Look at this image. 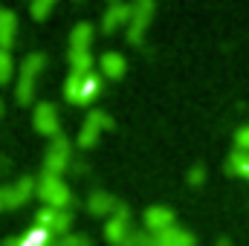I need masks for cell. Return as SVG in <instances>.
I'll return each mask as SVG.
<instances>
[{
    "instance_id": "obj_1",
    "label": "cell",
    "mask_w": 249,
    "mask_h": 246,
    "mask_svg": "<svg viewBox=\"0 0 249 246\" xmlns=\"http://www.w3.org/2000/svg\"><path fill=\"white\" fill-rule=\"evenodd\" d=\"M102 93V78L96 72H70L67 81H64V99L70 105H90L96 96Z\"/></svg>"
},
{
    "instance_id": "obj_2",
    "label": "cell",
    "mask_w": 249,
    "mask_h": 246,
    "mask_svg": "<svg viewBox=\"0 0 249 246\" xmlns=\"http://www.w3.org/2000/svg\"><path fill=\"white\" fill-rule=\"evenodd\" d=\"M44 67H47V55H44V53H29V55L23 58L20 75H18V90H15V96H18L20 105H29V102H32L35 84H38V75H41Z\"/></svg>"
},
{
    "instance_id": "obj_3",
    "label": "cell",
    "mask_w": 249,
    "mask_h": 246,
    "mask_svg": "<svg viewBox=\"0 0 249 246\" xmlns=\"http://www.w3.org/2000/svg\"><path fill=\"white\" fill-rule=\"evenodd\" d=\"M67 168H72V142L70 136L58 133L55 139H50V148L44 154V174L61 177Z\"/></svg>"
},
{
    "instance_id": "obj_4",
    "label": "cell",
    "mask_w": 249,
    "mask_h": 246,
    "mask_svg": "<svg viewBox=\"0 0 249 246\" xmlns=\"http://www.w3.org/2000/svg\"><path fill=\"white\" fill-rule=\"evenodd\" d=\"M38 197H41L44 206H50V209H67V206L72 203L70 185L64 183L61 177H53V174H41V177H38Z\"/></svg>"
},
{
    "instance_id": "obj_5",
    "label": "cell",
    "mask_w": 249,
    "mask_h": 246,
    "mask_svg": "<svg viewBox=\"0 0 249 246\" xmlns=\"http://www.w3.org/2000/svg\"><path fill=\"white\" fill-rule=\"evenodd\" d=\"M35 226L44 229V232L53 235V238H64V235H70L72 211H70V209H50V206H44V209L35 214Z\"/></svg>"
},
{
    "instance_id": "obj_6",
    "label": "cell",
    "mask_w": 249,
    "mask_h": 246,
    "mask_svg": "<svg viewBox=\"0 0 249 246\" xmlns=\"http://www.w3.org/2000/svg\"><path fill=\"white\" fill-rule=\"evenodd\" d=\"M113 127V119L105 113V110H93V113H87V119L84 124L78 127V136H75V145L81 148V151H87V148H93L96 142H99V136H102V130H110Z\"/></svg>"
},
{
    "instance_id": "obj_7",
    "label": "cell",
    "mask_w": 249,
    "mask_h": 246,
    "mask_svg": "<svg viewBox=\"0 0 249 246\" xmlns=\"http://www.w3.org/2000/svg\"><path fill=\"white\" fill-rule=\"evenodd\" d=\"M32 124H35L38 133L55 139V136L61 133V116H58V107H55L53 102H38L35 110H32Z\"/></svg>"
},
{
    "instance_id": "obj_8",
    "label": "cell",
    "mask_w": 249,
    "mask_h": 246,
    "mask_svg": "<svg viewBox=\"0 0 249 246\" xmlns=\"http://www.w3.org/2000/svg\"><path fill=\"white\" fill-rule=\"evenodd\" d=\"M32 194H38V180L35 177H18L9 185H3V200L6 209H20Z\"/></svg>"
},
{
    "instance_id": "obj_9",
    "label": "cell",
    "mask_w": 249,
    "mask_h": 246,
    "mask_svg": "<svg viewBox=\"0 0 249 246\" xmlns=\"http://www.w3.org/2000/svg\"><path fill=\"white\" fill-rule=\"evenodd\" d=\"M130 235H133V229H130V211H127L124 203H119V209H116V211L110 214V220L105 223V238L113 246H122Z\"/></svg>"
},
{
    "instance_id": "obj_10",
    "label": "cell",
    "mask_w": 249,
    "mask_h": 246,
    "mask_svg": "<svg viewBox=\"0 0 249 246\" xmlns=\"http://www.w3.org/2000/svg\"><path fill=\"white\" fill-rule=\"evenodd\" d=\"M154 12H157V6H154L151 0H139V3H133V18H130L127 32H124L130 44H142V35H145V29H148Z\"/></svg>"
},
{
    "instance_id": "obj_11",
    "label": "cell",
    "mask_w": 249,
    "mask_h": 246,
    "mask_svg": "<svg viewBox=\"0 0 249 246\" xmlns=\"http://www.w3.org/2000/svg\"><path fill=\"white\" fill-rule=\"evenodd\" d=\"M142 223H145V232L151 235H160V232H168L174 223V211L168 206H148L145 214H142Z\"/></svg>"
},
{
    "instance_id": "obj_12",
    "label": "cell",
    "mask_w": 249,
    "mask_h": 246,
    "mask_svg": "<svg viewBox=\"0 0 249 246\" xmlns=\"http://www.w3.org/2000/svg\"><path fill=\"white\" fill-rule=\"evenodd\" d=\"M130 18H133V6L113 0V3L105 9V15H102V32H105V35H110L116 26H127V23H130Z\"/></svg>"
},
{
    "instance_id": "obj_13",
    "label": "cell",
    "mask_w": 249,
    "mask_h": 246,
    "mask_svg": "<svg viewBox=\"0 0 249 246\" xmlns=\"http://www.w3.org/2000/svg\"><path fill=\"white\" fill-rule=\"evenodd\" d=\"M116 209H119V200H116L110 191H102V188L90 191V197H87V211H90L93 217H105V214H113Z\"/></svg>"
},
{
    "instance_id": "obj_14",
    "label": "cell",
    "mask_w": 249,
    "mask_h": 246,
    "mask_svg": "<svg viewBox=\"0 0 249 246\" xmlns=\"http://www.w3.org/2000/svg\"><path fill=\"white\" fill-rule=\"evenodd\" d=\"M18 38V15L12 9H0V50L12 53Z\"/></svg>"
},
{
    "instance_id": "obj_15",
    "label": "cell",
    "mask_w": 249,
    "mask_h": 246,
    "mask_svg": "<svg viewBox=\"0 0 249 246\" xmlns=\"http://www.w3.org/2000/svg\"><path fill=\"white\" fill-rule=\"evenodd\" d=\"M55 241L53 235H47L44 229H38V226H29L20 238H9V241H3L0 246H50Z\"/></svg>"
},
{
    "instance_id": "obj_16",
    "label": "cell",
    "mask_w": 249,
    "mask_h": 246,
    "mask_svg": "<svg viewBox=\"0 0 249 246\" xmlns=\"http://www.w3.org/2000/svg\"><path fill=\"white\" fill-rule=\"evenodd\" d=\"M154 244L157 246H194V235L183 229V226H171L168 232H160V235H154Z\"/></svg>"
},
{
    "instance_id": "obj_17",
    "label": "cell",
    "mask_w": 249,
    "mask_h": 246,
    "mask_svg": "<svg viewBox=\"0 0 249 246\" xmlns=\"http://www.w3.org/2000/svg\"><path fill=\"white\" fill-rule=\"evenodd\" d=\"M99 70H102V78H122L124 70H127V61H124V55L110 50V53H102Z\"/></svg>"
},
{
    "instance_id": "obj_18",
    "label": "cell",
    "mask_w": 249,
    "mask_h": 246,
    "mask_svg": "<svg viewBox=\"0 0 249 246\" xmlns=\"http://www.w3.org/2000/svg\"><path fill=\"white\" fill-rule=\"evenodd\" d=\"M93 44V26L87 20H78L70 32V50H90Z\"/></svg>"
},
{
    "instance_id": "obj_19",
    "label": "cell",
    "mask_w": 249,
    "mask_h": 246,
    "mask_svg": "<svg viewBox=\"0 0 249 246\" xmlns=\"http://www.w3.org/2000/svg\"><path fill=\"white\" fill-rule=\"evenodd\" d=\"M67 58H70V72H81V75L93 72V55H90V50H70Z\"/></svg>"
},
{
    "instance_id": "obj_20",
    "label": "cell",
    "mask_w": 249,
    "mask_h": 246,
    "mask_svg": "<svg viewBox=\"0 0 249 246\" xmlns=\"http://www.w3.org/2000/svg\"><path fill=\"white\" fill-rule=\"evenodd\" d=\"M226 171L235 174V177H244L249 180V154L247 151H232L229 159H226Z\"/></svg>"
},
{
    "instance_id": "obj_21",
    "label": "cell",
    "mask_w": 249,
    "mask_h": 246,
    "mask_svg": "<svg viewBox=\"0 0 249 246\" xmlns=\"http://www.w3.org/2000/svg\"><path fill=\"white\" fill-rule=\"evenodd\" d=\"M15 75V61H12V53L0 50V84H9Z\"/></svg>"
},
{
    "instance_id": "obj_22",
    "label": "cell",
    "mask_w": 249,
    "mask_h": 246,
    "mask_svg": "<svg viewBox=\"0 0 249 246\" xmlns=\"http://www.w3.org/2000/svg\"><path fill=\"white\" fill-rule=\"evenodd\" d=\"M53 9H55V0H32V3H29V15H32L35 20H44Z\"/></svg>"
},
{
    "instance_id": "obj_23",
    "label": "cell",
    "mask_w": 249,
    "mask_h": 246,
    "mask_svg": "<svg viewBox=\"0 0 249 246\" xmlns=\"http://www.w3.org/2000/svg\"><path fill=\"white\" fill-rule=\"evenodd\" d=\"M50 246H90V238H87V235L70 232V235H64V238H55Z\"/></svg>"
},
{
    "instance_id": "obj_24",
    "label": "cell",
    "mask_w": 249,
    "mask_h": 246,
    "mask_svg": "<svg viewBox=\"0 0 249 246\" xmlns=\"http://www.w3.org/2000/svg\"><path fill=\"white\" fill-rule=\"evenodd\" d=\"M122 246H157V244H154V235L151 232H133Z\"/></svg>"
},
{
    "instance_id": "obj_25",
    "label": "cell",
    "mask_w": 249,
    "mask_h": 246,
    "mask_svg": "<svg viewBox=\"0 0 249 246\" xmlns=\"http://www.w3.org/2000/svg\"><path fill=\"white\" fill-rule=\"evenodd\" d=\"M235 151H247L249 154V124L235 130Z\"/></svg>"
},
{
    "instance_id": "obj_26",
    "label": "cell",
    "mask_w": 249,
    "mask_h": 246,
    "mask_svg": "<svg viewBox=\"0 0 249 246\" xmlns=\"http://www.w3.org/2000/svg\"><path fill=\"white\" fill-rule=\"evenodd\" d=\"M203 180H206V168L203 165H194L188 171V185H203Z\"/></svg>"
},
{
    "instance_id": "obj_27",
    "label": "cell",
    "mask_w": 249,
    "mask_h": 246,
    "mask_svg": "<svg viewBox=\"0 0 249 246\" xmlns=\"http://www.w3.org/2000/svg\"><path fill=\"white\" fill-rule=\"evenodd\" d=\"M6 168H12V162H9V159H3V157H0V171H6Z\"/></svg>"
},
{
    "instance_id": "obj_28",
    "label": "cell",
    "mask_w": 249,
    "mask_h": 246,
    "mask_svg": "<svg viewBox=\"0 0 249 246\" xmlns=\"http://www.w3.org/2000/svg\"><path fill=\"white\" fill-rule=\"evenodd\" d=\"M217 246H232V241L229 238H217Z\"/></svg>"
},
{
    "instance_id": "obj_29",
    "label": "cell",
    "mask_w": 249,
    "mask_h": 246,
    "mask_svg": "<svg viewBox=\"0 0 249 246\" xmlns=\"http://www.w3.org/2000/svg\"><path fill=\"white\" fill-rule=\"evenodd\" d=\"M6 209V200H3V185H0V211Z\"/></svg>"
},
{
    "instance_id": "obj_30",
    "label": "cell",
    "mask_w": 249,
    "mask_h": 246,
    "mask_svg": "<svg viewBox=\"0 0 249 246\" xmlns=\"http://www.w3.org/2000/svg\"><path fill=\"white\" fill-rule=\"evenodd\" d=\"M0 116H3V102H0Z\"/></svg>"
},
{
    "instance_id": "obj_31",
    "label": "cell",
    "mask_w": 249,
    "mask_h": 246,
    "mask_svg": "<svg viewBox=\"0 0 249 246\" xmlns=\"http://www.w3.org/2000/svg\"><path fill=\"white\" fill-rule=\"evenodd\" d=\"M0 9H3V6H0Z\"/></svg>"
}]
</instances>
